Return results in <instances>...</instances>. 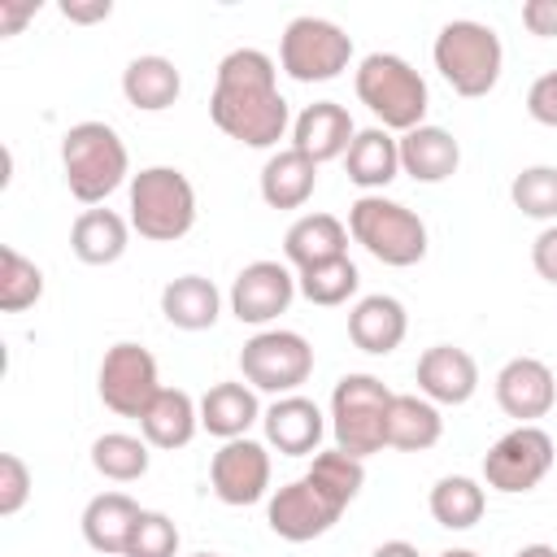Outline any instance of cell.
I'll use <instances>...</instances> for the list:
<instances>
[{
  "instance_id": "obj_1",
  "label": "cell",
  "mask_w": 557,
  "mask_h": 557,
  "mask_svg": "<svg viewBox=\"0 0 557 557\" xmlns=\"http://www.w3.org/2000/svg\"><path fill=\"white\" fill-rule=\"evenodd\" d=\"M274 61L261 48H235L218 61L209 117L222 135L248 148H274L287 135V100L274 78Z\"/></svg>"
},
{
  "instance_id": "obj_2",
  "label": "cell",
  "mask_w": 557,
  "mask_h": 557,
  "mask_svg": "<svg viewBox=\"0 0 557 557\" xmlns=\"http://www.w3.org/2000/svg\"><path fill=\"white\" fill-rule=\"evenodd\" d=\"M361 483H366L361 457H352L344 448H326V453L313 457V466L300 479L283 483L270 496L265 522L287 544L318 540V535H326L339 522V513L352 505V496L361 492Z\"/></svg>"
},
{
  "instance_id": "obj_3",
  "label": "cell",
  "mask_w": 557,
  "mask_h": 557,
  "mask_svg": "<svg viewBox=\"0 0 557 557\" xmlns=\"http://www.w3.org/2000/svg\"><path fill=\"white\" fill-rule=\"evenodd\" d=\"M61 170H65V187L74 200L100 205L126 183L131 157H126L122 135L109 122H74L61 135Z\"/></svg>"
},
{
  "instance_id": "obj_4",
  "label": "cell",
  "mask_w": 557,
  "mask_h": 557,
  "mask_svg": "<svg viewBox=\"0 0 557 557\" xmlns=\"http://www.w3.org/2000/svg\"><path fill=\"white\" fill-rule=\"evenodd\" d=\"M431 57H435V70L444 74V83L457 96H470V100L487 96L500 78V65H505L500 35L487 22H474V17L444 22L435 44H431Z\"/></svg>"
},
{
  "instance_id": "obj_5",
  "label": "cell",
  "mask_w": 557,
  "mask_h": 557,
  "mask_svg": "<svg viewBox=\"0 0 557 557\" xmlns=\"http://www.w3.org/2000/svg\"><path fill=\"white\" fill-rule=\"evenodd\" d=\"M352 87H357V100L379 117V126L383 131H400V135L422 126L426 104H431L426 78L396 52H370L357 65Z\"/></svg>"
},
{
  "instance_id": "obj_6",
  "label": "cell",
  "mask_w": 557,
  "mask_h": 557,
  "mask_svg": "<svg viewBox=\"0 0 557 557\" xmlns=\"http://www.w3.org/2000/svg\"><path fill=\"white\" fill-rule=\"evenodd\" d=\"M348 235L383 265H418L426 257V226L413 209L400 200H387L379 191H366L348 205Z\"/></svg>"
},
{
  "instance_id": "obj_7",
  "label": "cell",
  "mask_w": 557,
  "mask_h": 557,
  "mask_svg": "<svg viewBox=\"0 0 557 557\" xmlns=\"http://www.w3.org/2000/svg\"><path fill=\"white\" fill-rule=\"evenodd\" d=\"M131 226L139 239L174 244L196 226V187L174 165H148L131 178Z\"/></svg>"
},
{
  "instance_id": "obj_8",
  "label": "cell",
  "mask_w": 557,
  "mask_h": 557,
  "mask_svg": "<svg viewBox=\"0 0 557 557\" xmlns=\"http://www.w3.org/2000/svg\"><path fill=\"white\" fill-rule=\"evenodd\" d=\"M392 396L383 387V379L374 374H344L331 392V435L335 448L352 453V457H370L379 448H387V409Z\"/></svg>"
},
{
  "instance_id": "obj_9",
  "label": "cell",
  "mask_w": 557,
  "mask_h": 557,
  "mask_svg": "<svg viewBox=\"0 0 557 557\" xmlns=\"http://www.w3.org/2000/svg\"><path fill=\"white\" fill-rule=\"evenodd\" d=\"M352 61V39L326 22V17H292L283 39H278V65L287 78L296 83H326V78H339Z\"/></svg>"
},
{
  "instance_id": "obj_10",
  "label": "cell",
  "mask_w": 557,
  "mask_h": 557,
  "mask_svg": "<svg viewBox=\"0 0 557 557\" xmlns=\"http://www.w3.org/2000/svg\"><path fill=\"white\" fill-rule=\"evenodd\" d=\"M239 374L252 392L292 396L313 374V348L300 331H257L239 348Z\"/></svg>"
},
{
  "instance_id": "obj_11",
  "label": "cell",
  "mask_w": 557,
  "mask_h": 557,
  "mask_svg": "<svg viewBox=\"0 0 557 557\" xmlns=\"http://www.w3.org/2000/svg\"><path fill=\"white\" fill-rule=\"evenodd\" d=\"M553 470V440L544 426H513L505 431L487 453H483V479L487 487L518 496L544 483V474Z\"/></svg>"
},
{
  "instance_id": "obj_12",
  "label": "cell",
  "mask_w": 557,
  "mask_h": 557,
  "mask_svg": "<svg viewBox=\"0 0 557 557\" xmlns=\"http://www.w3.org/2000/svg\"><path fill=\"white\" fill-rule=\"evenodd\" d=\"M96 392L104 400V409L122 413V418H139L152 396L161 392V379H157V357L135 344V339H117L104 361H100V374H96Z\"/></svg>"
},
{
  "instance_id": "obj_13",
  "label": "cell",
  "mask_w": 557,
  "mask_h": 557,
  "mask_svg": "<svg viewBox=\"0 0 557 557\" xmlns=\"http://www.w3.org/2000/svg\"><path fill=\"white\" fill-rule=\"evenodd\" d=\"M209 483H213V496L222 505H257L265 492H270V453L265 444L239 435V440H226L213 461H209Z\"/></svg>"
},
{
  "instance_id": "obj_14",
  "label": "cell",
  "mask_w": 557,
  "mask_h": 557,
  "mask_svg": "<svg viewBox=\"0 0 557 557\" xmlns=\"http://www.w3.org/2000/svg\"><path fill=\"white\" fill-rule=\"evenodd\" d=\"M296 296V274L283 261H252L231 283V313L248 326H265L278 313H287Z\"/></svg>"
},
{
  "instance_id": "obj_15",
  "label": "cell",
  "mask_w": 557,
  "mask_h": 557,
  "mask_svg": "<svg viewBox=\"0 0 557 557\" xmlns=\"http://www.w3.org/2000/svg\"><path fill=\"white\" fill-rule=\"evenodd\" d=\"M496 405L518 418V426H531L557 405V379L540 357H513L496 374Z\"/></svg>"
},
{
  "instance_id": "obj_16",
  "label": "cell",
  "mask_w": 557,
  "mask_h": 557,
  "mask_svg": "<svg viewBox=\"0 0 557 557\" xmlns=\"http://www.w3.org/2000/svg\"><path fill=\"white\" fill-rule=\"evenodd\" d=\"M479 387V366L457 344H431L418 357V392L431 405H466Z\"/></svg>"
},
{
  "instance_id": "obj_17",
  "label": "cell",
  "mask_w": 557,
  "mask_h": 557,
  "mask_svg": "<svg viewBox=\"0 0 557 557\" xmlns=\"http://www.w3.org/2000/svg\"><path fill=\"white\" fill-rule=\"evenodd\" d=\"M261 426H265V440L283 453V457H309L318 453L322 435H326V418L322 409L309 400V396H278L265 413H261Z\"/></svg>"
},
{
  "instance_id": "obj_18",
  "label": "cell",
  "mask_w": 557,
  "mask_h": 557,
  "mask_svg": "<svg viewBox=\"0 0 557 557\" xmlns=\"http://www.w3.org/2000/svg\"><path fill=\"white\" fill-rule=\"evenodd\" d=\"M352 135H357V126H352L348 109L335 104V100H313V104L292 122V148L305 152V157L318 161V165L344 157L348 144H352Z\"/></svg>"
},
{
  "instance_id": "obj_19",
  "label": "cell",
  "mask_w": 557,
  "mask_h": 557,
  "mask_svg": "<svg viewBox=\"0 0 557 557\" xmlns=\"http://www.w3.org/2000/svg\"><path fill=\"white\" fill-rule=\"evenodd\" d=\"M405 331H409L405 305H400L396 296H383V292L361 296V300L352 305V313H348V339H352L361 352H370V357L396 352L400 339H405Z\"/></svg>"
},
{
  "instance_id": "obj_20",
  "label": "cell",
  "mask_w": 557,
  "mask_h": 557,
  "mask_svg": "<svg viewBox=\"0 0 557 557\" xmlns=\"http://www.w3.org/2000/svg\"><path fill=\"white\" fill-rule=\"evenodd\" d=\"M457 165H461V148L444 126L422 122L400 135V170L413 183H444L457 174Z\"/></svg>"
},
{
  "instance_id": "obj_21",
  "label": "cell",
  "mask_w": 557,
  "mask_h": 557,
  "mask_svg": "<svg viewBox=\"0 0 557 557\" xmlns=\"http://www.w3.org/2000/svg\"><path fill=\"white\" fill-rule=\"evenodd\" d=\"M283 257L296 270L348 257V226L335 213H300L283 235Z\"/></svg>"
},
{
  "instance_id": "obj_22",
  "label": "cell",
  "mask_w": 557,
  "mask_h": 557,
  "mask_svg": "<svg viewBox=\"0 0 557 557\" xmlns=\"http://www.w3.org/2000/svg\"><path fill=\"white\" fill-rule=\"evenodd\" d=\"M139 513L144 509L126 492H100L83 509V540L96 553H104V557H122L126 553V540H131V531L139 522Z\"/></svg>"
},
{
  "instance_id": "obj_23",
  "label": "cell",
  "mask_w": 557,
  "mask_h": 557,
  "mask_svg": "<svg viewBox=\"0 0 557 557\" xmlns=\"http://www.w3.org/2000/svg\"><path fill=\"white\" fill-rule=\"evenodd\" d=\"M196 426H200V405L183 387H161L152 405L139 413V431L152 448H183L191 444Z\"/></svg>"
},
{
  "instance_id": "obj_24",
  "label": "cell",
  "mask_w": 557,
  "mask_h": 557,
  "mask_svg": "<svg viewBox=\"0 0 557 557\" xmlns=\"http://www.w3.org/2000/svg\"><path fill=\"white\" fill-rule=\"evenodd\" d=\"M178 91H183V74H178V65H174L170 57H161V52H144V57H135V61L122 70V96H126L135 109H144V113L170 109V104L178 100Z\"/></svg>"
},
{
  "instance_id": "obj_25",
  "label": "cell",
  "mask_w": 557,
  "mask_h": 557,
  "mask_svg": "<svg viewBox=\"0 0 557 557\" xmlns=\"http://www.w3.org/2000/svg\"><path fill=\"white\" fill-rule=\"evenodd\" d=\"M344 165H348V178L366 191L374 187H387L396 174H400V139L383 126H366L352 135L348 152H344Z\"/></svg>"
},
{
  "instance_id": "obj_26",
  "label": "cell",
  "mask_w": 557,
  "mask_h": 557,
  "mask_svg": "<svg viewBox=\"0 0 557 557\" xmlns=\"http://www.w3.org/2000/svg\"><path fill=\"white\" fill-rule=\"evenodd\" d=\"M131 222L113 209H83L70 226V248L83 265H113L126 252Z\"/></svg>"
},
{
  "instance_id": "obj_27",
  "label": "cell",
  "mask_w": 557,
  "mask_h": 557,
  "mask_svg": "<svg viewBox=\"0 0 557 557\" xmlns=\"http://www.w3.org/2000/svg\"><path fill=\"white\" fill-rule=\"evenodd\" d=\"M318 187V161L296 148H278L261 165V200L270 209H300Z\"/></svg>"
},
{
  "instance_id": "obj_28",
  "label": "cell",
  "mask_w": 557,
  "mask_h": 557,
  "mask_svg": "<svg viewBox=\"0 0 557 557\" xmlns=\"http://www.w3.org/2000/svg\"><path fill=\"white\" fill-rule=\"evenodd\" d=\"M161 313L178 331H209L222 313V296L205 274H178L161 292Z\"/></svg>"
},
{
  "instance_id": "obj_29",
  "label": "cell",
  "mask_w": 557,
  "mask_h": 557,
  "mask_svg": "<svg viewBox=\"0 0 557 557\" xmlns=\"http://www.w3.org/2000/svg\"><path fill=\"white\" fill-rule=\"evenodd\" d=\"M257 418H261V405H257V392L248 383H213L200 396V426L209 435H218L222 444L248 435V426Z\"/></svg>"
},
{
  "instance_id": "obj_30",
  "label": "cell",
  "mask_w": 557,
  "mask_h": 557,
  "mask_svg": "<svg viewBox=\"0 0 557 557\" xmlns=\"http://www.w3.org/2000/svg\"><path fill=\"white\" fill-rule=\"evenodd\" d=\"M444 435V418L426 396H392L387 409V448L400 453H426Z\"/></svg>"
},
{
  "instance_id": "obj_31",
  "label": "cell",
  "mask_w": 557,
  "mask_h": 557,
  "mask_svg": "<svg viewBox=\"0 0 557 557\" xmlns=\"http://www.w3.org/2000/svg\"><path fill=\"white\" fill-rule=\"evenodd\" d=\"M431 518L448 531H470L479 518H483V487L466 474H444L435 487H431Z\"/></svg>"
},
{
  "instance_id": "obj_32",
  "label": "cell",
  "mask_w": 557,
  "mask_h": 557,
  "mask_svg": "<svg viewBox=\"0 0 557 557\" xmlns=\"http://www.w3.org/2000/svg\"><path fill=\"white\" fill-rule=\"evenodd\" d=\"M91 466H96L104 479H113V483L144 479V474H148V440L126 435V431H104V435L91 444Z\"/></svg>"
},
{
  "instance_id": "obj_33",
  "label": "cell",
  "mask_w": 557,
  "mask_h": 557,
  "mask_svg": "<svg viewBox=\"0 0 557 557\" xmlns=\"http://www.w3.org/2000/svg\"><path fill=\"white\" fill-rule=\"evenodd\" d=\"M361 274L348 257H335V261H322V265H309L296 274V292L309 300V305H344L352 292H357Z\"/></svg>"
},
{
  "instance_id": "obj_34",
  "label": "cell",
  "mask_w": 557,
  "mask_h": 557,
  "mask_svg": "<svg viewBox=\"0 0 557 557\" xmlns=\"http://www.w3.org/2000/svg\"><path fill=\"white\" fill-rule=\"evenodd\" d=\"M44 296V270L35 261H26L17 248H0V309L4 313H22Z\"/></svg>"
},
{
  "instance_id": "obj_35",
  "label": "cell",
  "mask_w": 557,
  "mask_h": 557,
  "mask_svg": "<svg viewBox=\"0 0 557 557\" xmlns=\"http://www.w3.org/2000/svg\"><path fill=\"white\" fill-rule=\"evenodd\" d=\"M509 200L513 209H522L535 222H557V165H527L522 174H513L509 183Z\"/></svg>"
},
{
  "instance_id": "obj_36",
  "label": "cell",
  "mask_w": 557,
  "mask_h": 557,
  "mask_svg": "<svg viewBox=\"0 0 557 557\" xmlns=\"http://www.w3.org/2000/svg\"><path fill=\"white\" fill-rule=\"evenodd\" d=\"M178 553V527L170 513L161 509H144L131 540H126V553L122 557H174Z\"/></svg>"
},
{
  "instance_id": "obj_37",
  "label": "cell",
  "mask_w": 557,
  "mask_h": 557,
  "mask_svg": "<svg viewBox=\"0 0 557 557\" xmlns=\"http://www.w3.org/2000/svg\"><path fill=\"white\" fill-rule=\"evenodd\" d=\"M30 500V470L17 453H0V513L13 518Z\"/></svg>"
},
{
  "instance_id": "obj_38",
  "label": "cell",
  "mask_w": 557,
  "mask_h": 557,
  "mask_svg": "<svg viewBox=\"0 0 557 557\" xmlns=\"http://www.w3.org/2000/svg\"><path fill=\"white\" fill-rule=\"evenodd\" d=\"M527 113L540 122V126H557V70L540 74L527 91Z\"/></svg>"
},
{
  "instance_id": "obj_39",
  "label": "cell",
  "mask_w": 557,
  "mask_h": 557,
  "mask_svg": "<svg viewBox=\"0 0 557 557\" xmlns=\"http://www.w3.org/2000/svg\"><path fill=\"white\" fill-rule=\"evenodd\" d=\"M531 265H535L540 278L557 283V222L535 235V244H531Z\"/></svg>"
},
{
  "instance_id": "obj_40",
  "label": "cell",
  "mask_w": 557,
  "mask_h": 557,
  "mask_svg": "<svg viewBox=\"0 0 557 557\" xmlns=\"http://www.w3.org/2000/svg\"><path fill=\"white\" fill-rule=\"evenodd\" d=\"M522 26L531 35H557V0H527L522 4Z\"/></svg>"
},
{
  "instance_id": "obj_41",
  "label": "cell",
  "mask_w": 557,
  "mask_h": 557,
  "mask_svg": "<svg viewBox=\"0 0 557 557\" xmlns=\"http://www.w3.org/2000/svg\"><path fill=\"white\" fill-rule=\"evenodd\" d=\"M35 13H39V0H0V35H17Z\"/></svg>"
},
{
  "instance_id": "obj_42",
  "label": "cell",
  "mask_w": 557,
  "mask_h": 557,
  "mask_svg": "<svg viewBox=\"0 0 557 557\" xmlns=\"http://www.w3.org/2000/svg\"><path fill=\"white\" fill-rule=\"evenodd\" d=\"M61 13L70 22H104L113 13V0H61Z\"/></svg>"
},
{
  "instance_id": "obj_43",
  "label": "cell",
  "mask_w": 557,
  "mask_h": 557,
  "mask_svg": "<svg viewBox=\"0 0 557 557\" xmlns=\"http://www.w3.org/2000/svg\"><path fill=\"white\" fill-rule=\"evenodd\" d=\"M370 557H418V548H413L409 540H383Z\"/></svg>"
},
{
  "instance_id": "obj_44",
  "label": "cell",
  "mask_w": 557,
  "mask_h": 557,
  "mask_svg": "<svg viewBox=\"0 0 557 557\" xmlns=\"http://www.w3.org/2000/svg\"><path fill=\"white\" fill-rule=\"evenodd\" d=\"M513 557H557V548H553V544H527V548H518Z\"/></svg>"
},
{
  "instance_id": "obj_45",
  "label": "cell",
  "mask_w": 557,
  "mask_h": 557,
  "mask_svg": "<svg viewBox=\"0 0 557 557\" xmlns=\"http://www.w3.org/2000/svg\"><path fill=\"white\" fill-rule=\"evenodd\" d=\"M440 557H479V553H470V548H444Z\"/></svg>"
},
{
  "instance_id": "obj_46",
  "label": "cell",
  "mask_w": 557,
  "mask_h": 557,
  "mask_svg": "<svg viewBox=\"0 0 557 557\" xmlns=\"http://www.w3.org/2000/svg\"><path fill=\"white\" fill-rule=\"evenodd\" d=\"M191 557H218V553H191Z\"/></svg>"
}]
</instances>
